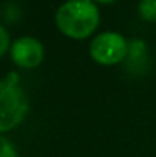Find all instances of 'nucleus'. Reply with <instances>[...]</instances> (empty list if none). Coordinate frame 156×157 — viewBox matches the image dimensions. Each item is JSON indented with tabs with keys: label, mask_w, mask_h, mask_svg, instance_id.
<instances>
[{
	"label": "nucleus",
	"mask_w": 156,
	"mask_h": 157,
	"mask_svg": "<svg viewBox=\"0 0 156 157\" xmlns=\"http://www.w3.org/2000/svg\"><path fill=\"white\" fill-rule=\"evenodd\" d=\"M92 2H95L97 5H112V3H115L116 0H92Z\"/></svg>",
	"instance_id": "8"
},
{
	"label": "nucleus",
	"mask_w": 156,
	"mask_h": 157,
	"mask_svg": "<svg viewBox=\"0 0 156 157\" xmlns=\"http://www.w3.org/2000/svg\"><path fill=\"white\" fill-rule=\"evenodd\" d=\"M58 31L72 40H84L100 25V9L92 0H66L55 12Z\"/></svg>",
	"instance_id": "1"
},
{
	"label": "nucleus",
	"mask_w": 156,
	"mask_h": 157,
	"mask_svg": "<svg viewBox=\"0 0 156 157\" xmlns=\"http://www.w3.org/2000/svg\"><path fill=\"white\" fill-rule=\"evenodd\" d=\"M138 11L142 20L149 23H156V0H141Z\"/></svg>",
	"instance_id": "5"
},
{
	"label": "nucleus",
	"mask_w": 156,
	"mask_h": 157,
	"mask_svg": "<svg viewBox=\"0 0 156 157\" xmlns=\"http://www.w3.org/2000/svg\"><path fill=\"white\" fill-rule=\"evenodd\" d=\"M11 41H9V34L6 32V29L3 26H0V56H3L5 53L9 51Z\"/></svg>",
	"instance_id": "7"
},
{
	"label": "nucleus",
	"mask_w": 156,
	"mask_h": 157,
	"mask_svg": "<svg viewBox=\"0 0 156 157\" xmlns=\"http://www.w3.org/2000/svg\"><path fill=\"white\" fill-rule=\"evenodd\" d=\"M11 58L22 69H35L43 63L45 48L34 37H20L11 44Z\"/></svg>",
	"instance_id": "4"
},
{
	"label": "nucleus",
	"mask_w": 156,
	"mask_h": 157,
	"mask_svg": "<svg viewBox=\"0 0 156 157\" xmlns=\"http://www.w3.org/2000/svg\"><path fill=\"white\" fill-rule=\"evenodd\" d=\"M28 98L18 86L17 73H9L0 79V133L18 127L28 113Z\"/></svg>",
	"instance_id": "2"
},
{
	"label": "nucleus",
	"mask_w": 156,
	"mask_h": 157,
	"mask_svg": "<svg viewBox=\"0 0 156 157\" xmlns=\"http://www.w3.org/2000/svg\"><path fill=\"white\" fill-rule=\"evenodd\" d=\"M89 53L100 66H116L129 55V43L118 32H101L90 41Z\"/></svg>",
	"instance_id": "3"
},
{
	"label": "nucleus",
	"mask_w": 156,
	"mask_h": 157,
	"mask_svg": "<svg viewBox=\"0 0 156 157\" xmlns=\"http://www.w3.org/2000/svg\"><path fill=\"white\" fill-rule=\"evenodd\" d=\"M0 157H17L15 147L5 136H0Z\"/></svg>",
	"instance_id": "6"
}]
</instances>
